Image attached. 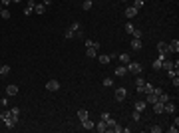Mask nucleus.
Segmentation results:
<instances>
[{"mask_svg": "<svg viewBox=\"0 0 179 133\" xmlns=\"http://www.w3.org/2000/svg\"><path fill=\"white\" fill-rule=\"evenodd\" d=\"M125 66H127V71H129V74H133V76H139V74L143 71V66H142L139 62H133V60H132L129 64H125Z\"/></svg>", "mask_w": 179, "mask_h": 133, "instance_id": "nucleus-1", "label": "nucleus"}, {"mask_svg": "<svg viewBox=\"0 0 179 133\" xmlns=\"http://www.w3.org/2000/svg\"><path fill=\"white\" fill-rule=\"evenodd\" d=\"M46 90L48 91H58L60 90V81L58 80H48L46 81Z\"/></svg>", "mask_w": 179, "mask_h": 133, "instance_id": "nucleus-2", "label": "nucleus"}, {"mask_svg": "<svg viewBox=\"0 0 179 133\" xmlns=\"http://www.w3.org/2000/svg\"><path fill=\"white\" fill-rule=\"evenodd\" d=\"M125 97H127V90H125V87H118V90H116V100L123 101Z\"/></svg>", "mask_w": 179, "mask_h": 133, "instance_id": "nucleus-3", "label": "nucleus"}, {"mask_svg": "<svg viewBox=\"0 0 179 133\" xmlns=\"http://www.w3.org/2000/svg\"><path fill=\"white\" fill-rule=\"evenodd\" d=\"M94 127H96V131H98V133H106V131H108V123H106L104 119H99Z\"/></svg>", "mask_w": 179, "mask_h": 133, "instance_id": "nucleus-4", "label": "nucleus"}, {"mask_svg": "<svg viewBox=\"0 0 179 133\" xmlns=\"http://www.w3.org/2000/svg\"><path fill=\"white\" fill-rule=\"evenodd\" d=\"M167 48H169V54H177L179 52V40H171L167 44Z\"/></svg>", "mask_w": 179, "mask_h": 133, "instance_id": "nucleus-5", "label": "nucleus"}, {"mask_svg": "<svg viewBox=\"0 0 179 133\" xmlns=\"http://www.w3.org/2000/svg\"><path fill=\"white\" fill-rule=\"evenodd\" d=\"M175 103H171V101H165L163 103V113H175Z\"/></svg>", "mask_w": 179, "mask_h": 133, "instance_id": "nucleus-6", "label": "nucleus"}, {"mask_svg": "<svg viewBox=\"0 0 179 133\" xmlns=\"http://www.w3.org/2000/svg\"><path fill=\"white\" fill-rule=\"evenodd\" d=\"M145 107H147L145 100H137L135 103H133V109H137V111H145Z\"/></svg>", "mask_w": 179, "mask_h": 133, "instance_id": "nucleus-7", "label": "nucleus"}, {"mask_svg": "<svg viewBox=\"0 0 179 133\" xmlns=\"http://www.w3.org/2000/svg\"><path fill=\"white\" fill-rule=\"evenodd\" d=\"M94 125H96V123H94V121H92V119H90V117L82 121V127H84L86 131H92V129H94Z\"/></svg>", "mask_w": 179, "mask_h": 133, "instance_id": "nucleus-8", "label": "nucleus"}, {"mask_svg": "<svg viewBox=\"0 0 179 133\" xmlns=\"http://www.w3.org/2000/svg\"><path fill=\"white\" fill-rule=\"evenodd\" d=\"M125 74H127V66H125V64H123V66H118V68H116V76H118V78H123Z\"/></svg>", "mask_w": 179, "mask_h": 133, "instance_id": "nucleus-9", "label": "nucleus"}, {"mask_svg": "<svg viewBox=\"0 0 179 133\" xmlns=\"http://www.w3.org/2000/svg\"><path fill=\"white\" fill-rule=\"evenodd\" d=\"M98 62L102 64V66H108V64L112 62V56H108V54H102V56L98 58Z\"/></svg>", "mask_w": 179, "mask_h": 133, "instance_id": "nucleus-10", "label": "nucleus"}, {"mask_svg": "<svg viewBox=\"0 0 179 133\" xmlns=\"http://www.w3.org/2000/svg\"><path fill=\"white\" fill-rule=\"evenodd\" d=\"M157 50H159V54H167V56H169V48H167V42H159V44H157Z\"/></svg>", "mask_w": 179, "mask_h": 133, "instance_id": "nucleus-11", "label": "nucleus"}, {"mask_svg": "<svg viewBox=\"0 0 179 133\" xmlns=\"http://www.w3.org/2000/svg\"><path fill=\"white\" fill-rule=\"evenodd\" d=\"M129 46H132V50H135V52H137V50H142V38H133Z\"/></svg>", "mask_w": 179, "mask_h": 133, "instance_id": "nucleus-12", "label": "nucleus"}, {"mask_svg": "<svg viewBox=\"0 0 179 133\" xmlns=\"http://www.w3.org/2000/svg\"><path fill=\"white\" fill-rule=\"evenodd\" d=\"M46 12V4H34V14H44Z\"/></svg>", "mask_w": 179, "mask_h": 133, "instance_id": "nucleus-13", "label": "nucleus"}, {"mask_svg": "<svg viewBox=\"0 0 179 133\" xmlns=\"http://www.w3.org/2000/svg\"><path fill=\"white\" fill-rule=\"evenodd\" d=\"M143 84H145V80H143V78H139V76H137L135 78V86H137V91H139V93H143Z\"/></svg>", "mask_w": 179, "mask_h": 133, "instance_id": "nucleus-14", "label": "nucleus"}, {"mask_svg": "<svg viewBox=\"0 0 179 133\" xmlns=\"http://www.w3.org/2000/svg\"><path fill=\"white\" fill-rule=\"evenodd\" d=\"M153 113H163V103H161V101H155V103H153Z\"/></svg>", "mask_w": 179, "mask_h": 133, "instance_id": "nucleus-15", "label": "nucleus"}, {"mask_svg": "<svg viewBox=\"0 0 179 133\" xmlns=\"http://www.w3.org/2000/svg\"><path fill=\"white\" fill-rule=\"evenodd\" d=\"M135 14H137V8H133V6H127L125 8V16L127 18H133Z\"/></svg>", "mask_w": 179, "mask_h": 133, "instance_id": "nucleus-16", "label": "nucleus"}, {"mask_svg": "<svg viewBox=\"0 0 179 133\" xmlns=\"http://www.w3.org/2000/svg\"><path fill=\"white\" fill-rule=\"evenodd\" d=\"M10 117L14 119V121H18V119H20V109H18V107H12V109H10Z\"/></svg>", "mask_w": 179, "mask_h": 133, "instance_id": "nucleus-17", "label": "nucleus"}, {"mask_svg": "<svg viewBox=\"0 0 179 133\" xmlns=\"http://www.w3.org/2000/svg\"><path fill=\"white\" fill-rule=\"evenodd\" d=\"M10 74V66L8 64H0V76H8Z\"/></svg>", "mask_w": 179, "mask_h": 133, "instance_id": "nucleus-18", "label": "nucleus"}, {"mask_svg": "<svg viewBox=\"0 0 179 133\" xmlns=\"http://www.w3.org/2000/svg\"><path fill=\"white\" fill-rule=\"evenodd\" d=\"M18 86H8V87H6V93H8V95H18Z\"/></svg>", "mask_w": 179, "mask_h": 133, "instance_id": "nucleus-19", "label": "nucleus"}, {"mask_svg": "<svg viewBox=\"0 0 179 133\" xmlns=\"http://www.w3.org/2000/svg\"><path fill=\"white\" fill-rule=\"evenodd\" d=\"M119 62H122V64H129V62H132V56H129V54H119Z\"/></svg>", "mask_w": 179, "mask_h": 133, "instance_id": "nucleus-20", "label": "nucleus"}, {"mask_svg": "<svg viewBox=\"0 0 179 133\" xmlns=\"http://www.w3.org/2000/svg\"><path fill=\"white\" fill-rule=\"evenodd\" d=\"M74 36H76V32H74L72 28H66V30H64V38H66V40H72Z\"/></svg>", "mask_w": 179, "mask_h": 133, "instance_id": "nucleus-21", "label": "nucleus"}, {"mask_svg": "<svg viewBox=\"0 0 179 133\" xmlns=\"http://www.w3.org/2000/svg\"><path fill=\"white\" fill-rule=\"evenodd\" d=\"M155 101H157L155 93H147V95H145V103H151V105H153V103H155Z\"/></svg>", "mask_w": 179, "mask_h": 133, "instance_id": "nucleus-22", "label": "nucleus"}, {"mask_svg": "<svg viewBox=\"0 0 179 133\" xmlns=\"http://www.w3.org/2000/svg\"><path fill=\"white\" fill-rule=\"evenodd\" d=\"M142 91H143V93H145V95H147V93H153V86H151V84H147V81H145V84H143V90H142Z\"/></svg>", "mask_w": 179, "mask_h": 133, "instance_id": "nucleus-23", "label": "nucleus"}, {"mask_svg": "<svg viewBox=\"0 0 179 133\" xmlns=\"http://www.w3.org/2000/svg\"><path fill=\"white\" fill-rule=\"evenodd\" d=\"M157 101H161V103H165V101H169V95L165 93V91H161V93L157 95Z\"/></svg>", "mask_w": 179, "mask_h": 133, "instance_id": "nucleus-24", "label": "nucleus"}, {"mask_svg": "<svg viewBox=\"0 0 179 133\" xmlns=\"http://www.w3.org/2000/svg\"><path fill=\"white\" fill-rule=\"evenodd\" d=\"M10 16H12V14H10V10H6V8L0 10V18H2V20H8Z\"/></svg>", "mask_w": 179, "mask_h": 133, "instance_id": "nucleus-25", "label": "nucleus"}, {"mask_svg": "<svg viewBox=\"0 0 179 133\" xmlns=\"http://www.w3.org/2000/svg\"><path fill=\"white\" fill-rule=\"evenodd\" d=\"M0 119H2L4 123H6V121H10V119H12V117H10V109L8 111H2V113H0Z\"/></svg>", "mask_w": 179, "mask_h": 133, "instance_id": "nucleus-26", "label": "nucleus"}, {"mask_svg": "<svg viewBox=\"0 0 179 133\" xmlns=\"http://www.w3.org/2000/svg\"><path fill=\"white\" fill-rule=\"evenodd\" d=\"M88 117H90V115H88V111H86V109L78 111V119H80V121H84V119H88Z\"/></svg>", "mask_w": 179, "mask_h": 133, "instance_id": "nucleus-27", "label": "nucleus"}, {"mask_svg": "<svg viewBox=\"0 0 179 133\" xmlns=\"http://www.w3.org/2000/svg\"><path fill=\"white\" fill-rule=\"evenodd\" d=\"M96 52H98V48H88V50H86V56L88 58H96Z\"/></svg>", "mask_w": 179, "mask_h": 133, "instance_id": "nucleus-28", "label": "nucleus"}, {"mask_svg": "<svg viewBox=\"0 0 179 133\" xmlns=\"http://www.w3.org/2000/svg\"><path fill=\"white\" fill-rule=\"evenodd\" d=\"M161 62H163V60H161V58H157L155 62L151 64V66H153V70H155V71H159V70H161Z\"/></svg>", "mask_w": 179, "mask_h": 133, "instance_id": "nucleus-29", "label": "nucleus"}, {"mask_svg": "<svg viewBox=\"0 0 179 133\" xmlns=\"http://www.w3.org/2000/svg\"><path fill=\"white\" fill-rule=\"evenodd\" d=\"M177 125H179V119H177V117H175V121H173V123H171V127H169V131H171V133H177Z\"/></svg>", "mask_w": 179, "mask_h": 133, "instance_id": "nucleus-30", "label": "nucleus"}, {"mask_svg": "<svg viewBox=\"0 0 179 133\" xmlns=\"http://www.w3.org/2000/svg\"><path fill=\"white\" fill-rule=\"evenodd\" d=\"M132 119H133V121H139V119H142V111H133V113H132Z\"/></svg>", "mask_w": 179, "mask_h": 133, "instance_id": "nucleus-31", "label": "nucleus"}, {"mask_svg": "<svg viewBox=\"0 0 179 133\" xmlns=\"http://www.w3.org/2000/svg\"><path fill=\"white\" fill-rule=\"evenodd\" d=\"M102 84H104L106 87H112V86H113V80H112V78H104V81H102Z\"/></svg>", "mask_w": 179, "mask_h": 133, "instance_id": "nucleus-32", "label": "nucleus"}, {"mask_svg": "<svg viewBox=\"0 0 179 133\" xmlns=\"http://www.w3.org/2000/svg\"><path fill=\"white\" fill-rule=\"evenodd\" d=\"M32 12H34V6H26L24 8V16H32Z\"/></svg>", "mask_w": 179, "mask_h": 133, "instance_id": "nucleus-33", "label": "nucleus"}, {"mask_svg": "<svg viewBox=\"0 0 179 133\" xmlns=\"http://www.w3.org/2000/svg\"><path fill=\"white\" fill-rule=\"evenodd\" d=\"M133 30H135V26H133L132 22H127V24H125V32H127V34H132Z\"/></svg>", "mask_w": 179, "mask_h": 133, "instance_id": "nucleus-34", "label": "nucleus"}, {"mask_svg": "<svg viewBox=\"0 0 179 133\" xmlns=\"http://www.w3.org/2000/svg\"><path fill=\"white\" fill-rule=\"evenodd\" d=\"M82 8L90 10V8H92V0H84V2H82Z\"/></svg>", "mask_w": 179, "mask_h": 133, "instance_id": "nucleus-35", "label": "nucleus"}, {"mask_svg": "<svg viewBox=\"0 0 179 133\" xmlns=\"http://www.w3.org/2000/svg\"><path fill=\"white\" fill-rule=\"evenodd\" d=\"M133 8H143V0H133Z\"/></svg>", "mask_w": 179, "mask_h": 133, "instance_id": "nucleus-36", "label": "nucleus"}, {"mask_svg": "<svg viewBox=\"0 0 179 133\" xmlns=\"http://www.w3.org/2000/svg\"><path fill=\"white\" fill-rule=\"evenodd\" d=\"M132 36H133V38H142V36H143V32H142V30H133V32H132Z\"/></svg>", "mask_w": 179, "mask_h": 133, "instance_id": "nucleus-37", "label": "nucleus"}, {"mask_svg": "<svg viewBox=\"0 0 179 133\" xmlns=\"http://www.w3.org/2000/svg\"><path fill=\"white\" fill-rule=\"evenodd\" d=\"M112 131H116V133H122V131H123V127H122L119 123H116V125L112 127Z\"/></svg>", "mask_w": 179, "mask_h": 133, "instance_id": "nucleus-38", "label": "nucleus"}, {"mask_svg": "<svg viewBox=\"0 0 179 133\" xmlns=\"http://www.w3.org/2000/svg\"><path fill=\"white\" fill-rule=\"evenodd\" d=\"M149 131H151V133H161V127H159V125H151Z\"/></svg>", "mask_w": 179, "mask_h": 133, "instance_id": "nucleus-39", "label": "nucleus"}, {"mask_svg": "<svg viewBox=\"0 0 179 133\" xmlns=\"http://www.w3.org/2000/svg\"><path fill=\"white\" fill-rule=\"evenodd\" d=\"M171 84H173V87H177V86H179V76L171 78Z\"/></svg>", "mask_w": 179, "mask_h": 133, "instance_id": "nucleus-40", "label": "nucleus"}, {"mask_svg": "<svg viewBox=\"0 0 179 133\" xmlns=\"http://www.w3.org/2000/svg\"><path fill=\"white\" fill-rule=\"evenodd\" d=\"M70 28L74 30V32H78V30H80V24H78V22H72V26H70Z\"/></svg>", "mask_w": 179, "mask_h": 133, "instance_id": "nucleus-41", "label": "nucleus"}, {"mask_svg": "<svg viewBox=\"0 0 179 133\" xmlns=\"http://www.w3.org/2000/svg\"><path fill=\"white\" fill-rule=\"evenodd\" d=\"M52 2H54V0H42V4H46V6H50Z\"/></svg>", "mask_w": 179, "mask_h": 133, "instance_id": "nucleus-42", "label": "nucleus"}, {"mask_svg": "<svg viewBox=\"0 0 179 133\" xmlns=\"http://www.w3.org/2000/svg\"><path fill=\"white\" fill-rule=\"evenodd\" d=\"M12 2H14V4H18V2H22V0H12Z\"/></svg>", "mask_w": 179, "mask_h": 133, "instance_id": "nucleus-43", "label": "nucleus"}, {"mask_svg": "<svg viewBox=\"0 0 179 133\" xmlns=\"http://www.w3.org/2000/svg\"><path fill=\"white\" fill-rule=\"evenodd\" d=\"M122 2H132V0H122Z\"/></svg>", "mask_w": 179, "mask_h": 133, "instance_id": "nucleus-44", "label": "nucleus"}, {"mask_svg": "<svg viewBox=\"0 0 179 133\" xmlns=\"http://www.w3.org/2000/svg\"><path fill=\"white\" fill-rule=\"evenodd\" d=\"M2 8H4V6H2V4H0V10H2Z\"/></svg>", "mask_w": 179, "mask_h": 133, "instance_id": "nucleus-45", "label": "nucleus"}, {"mask_svg": "<svg viewBox=\"0 0 179 133\" xmlns=\"http://www.w3.org/2000/svg\"><path fill=\"white\" fill-rule=\"evenodd\" d=\"M34 2H36V0H34Z\"/></svg>", "mask_w": 179, "mask_h": 133, "instance_id": "nucleus-46", "label": "nucleus"}, {"mask_svg": "<svg viewBox=\"0 0 179 133\" xmlns=\"http://www.w3.org/2000/svg\"><path fill=\"white\" fill-rule=\"evenodd\" d=\"M26 2H28V0H26Z\"/></svg>", "mask_w": 179, "mask_h": 133, "instance_id": "nucleus-47", "label": "nucleus"}]
</instances>
